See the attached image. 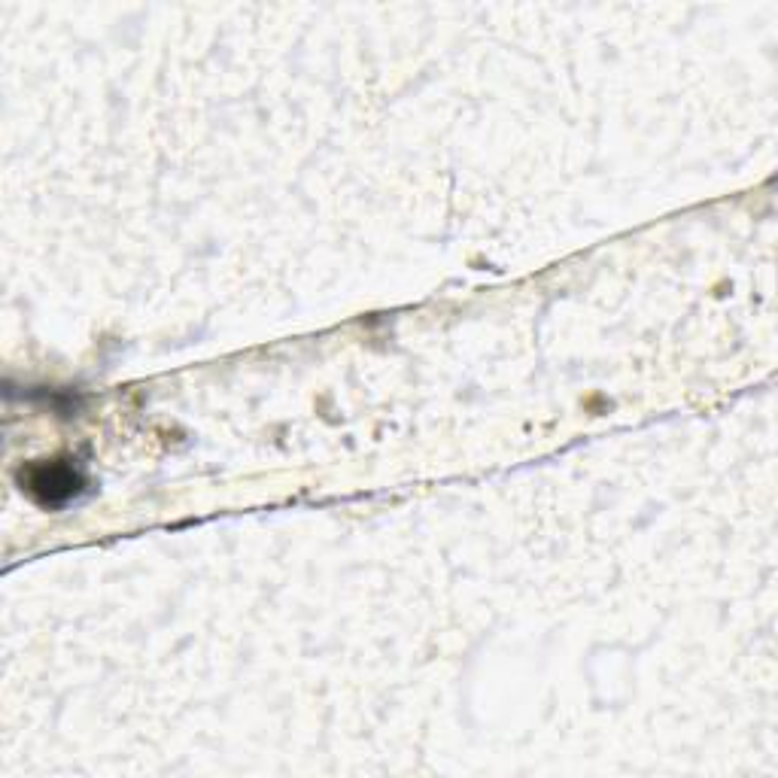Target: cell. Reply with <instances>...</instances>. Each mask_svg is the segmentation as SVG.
Returning <instances> with one entry per match:
<instances>
[{"label":"cell","instance_id":"6da1fadb","mask_svg":"<svg viewBox=\"0 0 778 778\" xmlns=\"http://www.w3.org/2000/svg\"><path fill=\"white\" fill-rule=\"evenodd\" d=\"M46 490L43 499L46 502H61V499H70L76 490H80V478H76L70 469H64V465H52V469H40L31 481V490Z\"/></svg>","mask_w":778,"mask_h":778}]
</instances>
